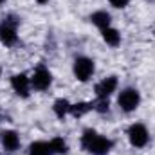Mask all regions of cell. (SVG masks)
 I'll return each mask as SVG.
<instances>
[{"label":"cell","mask_w":155,"mask_h":155,"mask_svg":"<svg viewBox=\"0 0 155 155\" xmlns=\"http://www.w3.org/2000/svg\"><path fill=\"white\" fill-rule=\"evenodd\" d=\"M117 85H119V79L117 76H108L103 78L96 87H94V92H96V99H108L114 92L117 90Z\"/></svg>","instance_id":"8"},{"label":"cell","mask_w":155,"mask_h":155,"mask_svg":"<svg viewBox=\"0 0 155 155\" xmlns=\"http://www.w3.org/2000/svg\"><path fill=\"white\" fill-rule=\"evenodd\" d=\"M18 25L20 16L9 13L0 22V43L4 47H15L18 43Z\"/></svg>","instance_id":"2"},{"label":"cell","mask_w":155,"mask_h":155,"mask_svg":"<svg viewBox=\"0 0 155 155\" xmlns=\"http://www.w3.org/2000/svg\"><path fill=\"white\" fill-rule=\"evenodd\" d=\"M101 38H103V41H105L107 45H110V47H117V45L121 43V33L110 25V27H107V29L101 31Z\"/></svg>","instance_id":"14"},{"label":"cell","mask_w":155,"mask_h":155,"mask_svg":"<svg viewBox=\"0 0 155 155\" xmlns=\"http://www.w3.org/2000/svg\"><path fill=\"white\" fill-rule=\"evenodd\" d=\"M11 88L15 90V94L22 99H27L31 96V78L25 72H18L11 76Z\"/></svg>","instance_id":"7"},{"label":"cell","mask_w":155,"mask_h":155,"mask_svg":"<svg viewBox=\"0 0 155 155\" xmlns=\"http://www.w3.org/2000/svg\"><path fill=\"white\" fill-rule=\"evenodd\" d=\"M117 105H119V108H121L123 112H126V114L137 110L139 105H141V94H139V90L134 88V87L123 88V90L119 92V96H117Z\"/></svg>","instance_id":"3"},{"label":"cell","mask_w":155,"mask_h":155,"mask_svg":"<svg viewBox=\"0 0 155 155\" xmlns=\"http://www.w3.org/2000/svg\"><path fill=\"white\" fill-rule=\"evenodd\" d=\"M108 99H96V105H94V110L97 114H107L108 112Z\"/></svg>","instance_id":"16"},{"label":"cell","mask_w":155,"mask_h":155,"mask_svg":"<svg viewBox=\"0 0 155 155\" xmlns=\"http://www.w3.org/2000/svg\"><path fill=\"white\" fill-rule=\"evenodd\" d=\"M0 144L5 152L13 153L20 148V135L15 130H2L0 132Z\"/></svg>","instance_id":"9"},{"label":"cell","mask_w":155,"mask_h":155,"mask_svg":"<svg viewBox=\"0 0 155 155\" xmlns=\"http://www.w3.org/2000/svg\"><path fill=\"white\" fill-rule=\"evenodd\" d=\"M88 20H90V24L92 25H96L99 31H103V29H107V27H110L112 25V16H110V13H107V11H94L90 16H88Z\"/></svg>","instance_id":"10"},{"label":"cell","mask_w":155,"mask_h":155,"mask_svg":"<svg viewBox=\"0 0 155 155\" xmlns=\"http://www.w3.org/2000/svg\"><path fill=\"white\" fill-rule=\"evenodd\" d=\"M0 121H2V114H0Z\"/></svg>","instance_id":"21"},{"label":"cell","mask_w":155,"mask_h":155,"mask_svg":"<svg viewBox=\"0 0 155 155\" xmlns=\"http://www.w3.org/2000/svg\"><path fill=\"white\" fill-rule=\"evenodd\" d=\"M94 105H96V101H79V103H72V105H71V116L79 119V117H83L85 114L92 112V110H94Z\"/></svg>","instance_id":"13"},{"label":"cell","mask_w":155,"mask_h":155,"mask_svg":"<svg viewBox=\"0 0 155 155\" xmlns=\"http://www.w3.org/2000/svg\"><path fill=\"white\" fill-rule=\"evenodd\" d=\"M71 105H72V103H71L69 99L58 97V99L52 103V112H54V116L63 121L67 116H71Z\"/></svg>","instance_id":"11"},{"label":"cell","mask_w":155,"mask_h":155,"mask_svg":"<svg viewBox=\"0 0 155 155\" xmlns=\"http://www.w3.org/2000/svg\"><path fill=\"white\" fill-rule=\"evenodd\" d=\"M126 137H128V143H130L134 148H144V146L150 143L148 128H146L143 123H134V124H130L128 130H126Z\"/></svg>","instance_id":"5"},{"label":"cell","mask_w":155,"mask_h":155,"mask_svg":"<svg viewBox=\"0 0 155 155\" xmlns=\"http://www.w3.org/2000/svg\"><path fill=\"white\" fill-rule=\"evenodd\" d=\"M51 85H52V74H51V71L43 63H40L38 67L35 69L33 76H31V87H33V90L45 92V90L51 88Z\"/></svg>","instance_id":"6"},{"label":"cell","mask_w":155,"mask_h":155,"mask_svg":"<svg viewBox=\"0 0 155 155\" xmlns=\"http://www.w3.org/2000/svg\"><path fill=\"white\" fill-rule=\"evenodd\" d=\"M36 2H38V4H41V5H43V4H47L49 0H36Z\"/></svg>","instance_id":"18"},{"label":"cell","mask_w":155,"mask_h":155,"mask_svg":"<svg viewBox=\"0 0 155 155\" xmlns=\"http://www.w3.org/2000/svg\"><path fill=\"white\" fill-rule=\"evenodd\" d=\"M81 148L92 155H107L114 148V141L97 134L94 128H85L81 134Z\"/></svg>","instance_id":"1"},{"label":"cell","mask_w":155,"mask_h":155,"mask_svg":"<svg viewBox=\"0 0 155 155\" xmlns=\"http://www.w3.org/2000/svg\"><path fill=\"white\" fill-rule=\"evenodd\" d=\"M0 76H2V67H0Z\"/></svg>","instance_id":"20"},{"label":"cell","mask_w":155,"mask_h":155,"mask_svg":"<svg viewBox=\"0 0 155 155\" xmlns=\"http://www.w3.org/2000/svg\"><path fill=\"white\" fill-rule=\"evenodd\" d=\"M4 2H5V0H0V5H2V4H4Z\"/></svg>","instance_id":"19"},{"label":"cell","mask_w":155,"mask_h":155,"mask_svg":"<svg viewBox=\"0 0 155 155\" xmlns=\"http://www.w3.org/2000/svg\"><path fill=\"white\" fill-rule=\"evenodd\" d=\"M72 72H74V78L78 81L87 83L96 72V63L88 56H78L72 63Z\"/></svg>","instance_id":"4"},{"label":"cell","mask_w":155,"mask_h":155,"mask_svg":"<svg viewBox=\"0 0 155 155\" xmlns=\"http://www.w3.org/2000/svg\"><path fill=\"white\" fill-rule=\"evenodd\" d=\"M49 143H51V148H52L54 155H67L69 153V144H67V141L63 137H52Z\"/></svg>","instance_id":"15"},{"label":"cell","mask_w":155,"mask_h":155,"mask_svg":"<svg viewBox=\"0 0 155 155\" xmlns=\"http://www.w3.org/2000/svg\"><path fill=\"white\" fill-rule=\"evenodd\" d=\"M27 155H54L49 141H35L29 144Z\"/></svg>","instance_id":"12"},{"label":"cell","mask_w":155,"mask_h":155,"mask_svg":"<svg viewBox=\"0 0 155 155\" xmlns=\"http://www.w3.org/2000/svg\"><path fill=\"white\" fill-rule=\"evenodd\" d=\"M108 4L112 7H116V9H124L130 4V0H108Z\"/></svg>","instance_id":"17"}]
</instances>
